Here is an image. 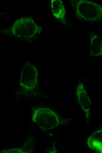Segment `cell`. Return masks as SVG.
<instances>
[{
    "mask_svg": "<svg viewBox=\"0 0 102 153\" xmlns=\"http://www.w3.org/2000/svg\"><path fill=\"white\" fill-rule=\"evenodd\" d=\"M36 112L37 122L42 127L54 128L58 126L62 122L61 117L49 109L41 108Z\"/></svg>",
    "mask_w": 102,
    "mask_h": 153,
    "instance_id": "obj_2",
    "label": "cell"
},
{
    "mask_svg": "<svg viewBox=\"0 0 102 153\" xmlns=\"http://www.w3.org/2000/svg\"><path fill=\"white\" fill-rule=\"evenodd\" d=\"M76 95L78 102L84 112L87 121L89 122L91 114V103L84 85L82 83H80L77 85Z\"/></svg>",
    "mask_w": 102,
    "mask_h": 153,
    "instance_id": "obj_3",
    "label": "cell"
},
{
    "mask_svg": "<svg viewBox=\"0 0 102 153\" xmlns=\"http://www.w3.org/2000/svg\"><path fill=\"white\" fill-rule=\"evenodd\" d=\"M37 26L29 17L17 20L13 26V33L17 37L25 39H30L36 33Z\"/></svg>",
    "mask_w": 102,
    "mask_h": 153,
    "instance_id": "obj_1",
    "label": "cell"
},
{
    "mask_svg": "<svg viewBox=\"0 0 102 153\" xmlns=\"http://www.w3.org/2000/svg\"><path fill=\"white\" fill-rule=\"evenodd\" d=\"M102 130L101 128L95 131L89 137L87 143L89 148L96 152H102Z\"/></svg>",
    "mask_w": 102,
    "mask_h": 153,
    "instance_id": "obj_4",
    "label": "cell"
}]
</instances>
